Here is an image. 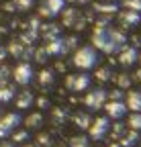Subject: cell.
<instances>
[{
  "label": "cell",
  "mask_w": 141,
  "mask_h": 147,
  "mask_svg": "<svg viewBox=\"0 0 141 147\" xmlns=\"http://www.w3.org/2000/svg\"><path fill=\"white\" fill-rule=\"evenodd\" d=\"M23 123V117L19 113H6L0 117V139H6L10 137L16 129H19V125Z\"/></svg>",
  "instance_id": "9c48e42d"
},
{
  "label": "cell",
  "mask_w": 141,
  "mask_h": 147,
  "mask_svg": "<svg viewBox=\"0 0 141 147\" xmlns=\"http://www.w3.org/2000/svg\"><path fill=\"white\" fill-rule=\"evenodd\" d=\"M111 131V119L109 117H96L92 123H90V129H88V137L92 141H100L109 135Z\"/></svg>",
  "instance_id": "30bf717a"
},
{
  "label": "cell",
  "mask_w": 141,
  "mask_h": 147,
  "mask_svg": "<svg viewBox=\"0 0 141 147\" xmlns=\"http://www.w3.org/2000/svg\"><path fill=\"white\" fill-rule=\"evenodd\" d=\"M137 61H139V63H141V53H139V59H137Z\"/></svg>",
  "instance_id": "ee69618b"
},
{
  "label": "cell",
  "mask_w": 141,
  "mask_h": 147,
  "mask_svg": "<svg viewBox=\"0 0 141 147\" xmlns=\"http://www.w3.org/2000/svg\"><path fill=\"white\" fill-rule=\"evenodd\" d=\"M125 104L131 113H141V90H131L125 96Z\"/></svg>",
  "instance_id": "d6986e66"
},
{
  "label": "cell",
  "mask_w": 141,
  "mask_h": 147,
  "mask_svg": "<svg viewBox=\"0 0 141 147\" xmlns=\"http://www.w3.org/2000/svg\"><path fill=\"white\" fill-rule=\"evenodd\" d=\"M69 147H90V137H88V135H74V137H69Z\"/></svg>",
  "instance_id": "484cf974"
},
{
  "label": "cell",
  "mask_w": 141,
  "mask_h": 147,
  "mask_svg": "<svg viewBox=\"0 0 141 147\" xmlns=\"http://www.w3.org/2000/svg\"><path fill=\"white\" fill-rule=\"evenodd\" d=\"M65 2H74V4H86V2H90V0H65Z\"/></svg>",
  "instance_id": "ab89813d"
},
{
  "label": "cell",
  "mask_w": 141,
  "mask_h": 147,
  "mask_svg": "<svg viewBox=\"0 0 141 147\" xmlns=\"http://www.w3.org/2000/svg\"><path fill=\"white\" fill-rule=\"evenodd\" d=\"M65 88L69 92H84V90H90V84H92V76H88L86 71H80V74H67L65 80H63Z\"/></svg>",
  "instance_id": "8992f818"
},
{
  "label": "cell",
  "mask_w": 141,
  "mask_h": 147,
  "mask_svg": "<svg viewBox=\"0 0 141 147\" xmlns=\"http://www.w3.org/2000/svg\"><path fill=\"white\" fill-rule=\"evenodd\" d=\"M12 78H14V84H19L23 88H27L33 78H35V71H33V65L29 61H19L12 69Z\"/></svg>",
  "instance_id": "ba28073f"
},
{
  "label": "cell",
  "mask_w": 141,
  "mask_h": 147,
  "mask_svg": "<svg viewBox=\"0 0 141 147\" xmlns=\"http://www.w3.org/2000/svg\"><path fill=\"white\" fill-rule=\"evenodd\" d=\"M21 147H37V145H35V143H23Z\"/></svg>",
  "instance_id": "b9f144b4"
},
{
  "label": "cell",
  "mask_w": 141,
  "mask_h": 147,
  "mask_svg": "<svg viewBox=\"0 0 141 147\" xmlns=\"http://www.w3.org/2000/svg\"><path fill=\"white\" fill-rule=\"evenodd\" d=\"M63 8H65V0H43L37 8V16L39 18H53V16L61 14Z\"/></svg>",
  "instance_id": "8fae6325"
},
{
  "label": "cell",
  "mask_w": 141,
  "mask_h": 147,
  "mask_svg": "<svg viewBox=\"0 0 141 147\" xmlns=\"http://www.w3.org/2000/svg\"><path fill=\"white\" fill-rule=\"evenodd\" d=\"M137 59H139V51H137V47H133V45H125V47L117 53V61H119L123 67H131Z\"/></svg>",
  "instance_id": "5bb4252c"
},
{
  "label": "cell",
  "mask_w": 141,
  "mask_h": 147,
  "mask_svg": "<svg viewBox=\"0 0 141 147\" xmlns=\"http://www.w3.org/2000/svg\"><path fill=\"white\" fill-rule=\"evenodd\" d=\"M72 121H74V125L80 129V131H88V129H90V123H92V117L88 113H76L72 117Z\"/></svg>",
  "instance_id": "7402d4cb"
},
{
  "label": "cell",
  "mask_w": 141,
  "mask_h": 147,
  "mask_svg": "<svg viewBox=\"0 0 141 147\" xmlns=\"http://www.w3.org/2000/svg\"><path fill=\"white\" fill-rule=\"evenodd\" d=\"M35 102H37L39 108H49V100L45 96H39V98H35Z\"/></svg>",
  "instance_id": "8d00e7d4"
},
{
  "label": "cell",
  "mask_w": 141,
  "mask_h": 147,
  "mask_svg": "<svg viewBox=\"0 0 141 147\" xmlns=\"http://www.w3.org/2000/svg\"><path fill=\"white\" fill-rule=\"evenodd\" d=\"M107 96H109V100H125L127 94H123V90H121V88H115V90L107 92Z\"/></svg>",
  "instance_id": "836d02e7"
},
{
  "label": "cell",
  "mask_w": 141,
  "mask_h": 147,
  "mask_svg": "<svg viewBox=\"0 0 141 147\" xmlns=\"http://www.w3.org/2000/svg\"><path fill=\"white\" fill-rule=\"evenodd\" d=\"M90 147H92V145H90Z\"/></svg>",
  "instance_id": "bcb514c9"
},
{
  "label": "cell",
  "mask_w": 141,
  "mask_h": 147,
  "mask_svg": "<svg viewBox=\"0 0 141 147\" xmlns=\"http://www.w3.org/2000/svg\"><path fill=\"white\" fill-rule=\"evenodd\" d=\"M107 100H109V96H107V90L104 88H100V86L98 88H90L88 94L84 96V106L88 110H100V108H104Z\"/></svg>",
  "instance_id": "52a82bcc"
},
{
  "label": "cell",
  "mask_w": 141,
  "mask_h": 147,
  "mask_svg": "<svg viewBox=\"0 0 141 147\" xmlns=\"http://www.w3.org/2000/svg\"><path fill=\"white\" fill-rule=\"evenodd\" d=\"M65 121V113L61 108H53V123L55 125H59V123H63Z\"/></svg>",
  "instance_id": "d590c367"
},
{
  "label": "cell",
  "mask_w": 141,
  "mask_h": 147,
  "mask_svg": "<svg viewBox=\"0 0 141 147\" xmlns=\"http://www.w3.org/2000/svg\"><path fill=\"white\" fill-rule=\"evenodd\" d=\"M104 2H117V0H104Z\"/></svg>",
  "instance_id": "7bdbcfd3"
},
{
  "label": "cell",
  "mask_w": 141,
  "mask_h": 147,
  "mask_svg": "<svg viewBox=\"0 0 141 147\" xmlns=\"http://www.w3.org/2000/svg\"><path fill=\"white\" fill-rule=\"evenodd\" d=\"M104 117H109V119H113V121H121L123 117L127 115V104H125V100H107V104H104Z\"/></svg>",
  "instance_id": "4fadbf2b"
},
{
  "label": "cell",
  "mask_w": 141,
  "mask_h": 147,
  "mask_svg": "<svg viewBox=\"0 0 141 147\" xmlns=\"http://www.w3.org/2000/svg\"><path fill=\"white\" fill-rule=\"evenodd\" d=\"M86 16L82 10L74 8V6H69V8H63L61 10V25L65 29H74V31H84L86 27Z\"/></svg>",
  "instance_id": "277c9868"
},
{
  "label": "cell",
  "mask_w": 141,
  "mask_h": 147,
  "mask_svg": "<svg viewBox=\"0 0 141 147\" xmlns=\"http://www.w3.org/2000/svg\"><path fill=\"white\" fill-rule=\"evenodd\" d=\"M37 143L41 145V147H49L51 145V137L47 135V133H39V137H37ZM37 145V147H39Z\"/></svg>",
  "instance_id": "e575fe53"
},
{
  "label": "cell",
  "mask_w": 141,
  "mask_h": 147,
  "mask_svg": "<svg viewBox=\"0 0 141 147\" xmlns=\"http://www.w3.org/2000/svg\"><path fill=\"white\" fill-rule=\"evenodd\" d=\"M12 6H14V10H31L33 6H35V0H12Z\"/></svg>",
  "instance_id": "4dcf8cb0"
},
{
  "label": "cell",
  "mask_w": 141,
  "mask_h": 147,
  "mask_svg": "<svg viewBox=\"0 0 141 147\" xmlns=\"http://www.w3.org/2000/svg\"><path fill=\"white\" fill-rule=\"evenodd\" d=\"M39 35L47 41H53L57 37H61V27L57 23H41V29H39Z\"/></svg>",
  "instance_id": "2e32d148"
},
{
  "label": "cell",
  "mask_w": 141,
  "mask_h": 147,
  "mask_svg": "<svg viewBox=\"0 0 141 147\" xmlns=\"http://www.w3.org/2000/svg\"><path fill=\"white\" fill-rule=\"evenodd\" d=\"M111 18L113 16H98L90 35L92 47L107 55H115L127 45V33L119 27H111Z\"/></svg>",
  "instance_id": "6da1fadb"
},
{
  "label": "cell",
  "mask_w": 141,
  "mask_h": 147,
  "mask_svg": "<svg viewBox=\"0 0 141 147\" xmlns=\"http://www.w3.org/2000/svg\"><path fill=\"white\" fill-rule=\"evenodd\" d=\"M16 96V86L14 84H4V86H0V104H4V102H10L14 100Z\"/></svg>",
  "instance_id": "603a6c76"
},
{
  "label": "cell",
  "mask_w": 141,
  "mask_h": 147,
  "mask_svg": "<svg viewBox=\"0 0 141 147\" xmlns=\"http://www.w3.org/2000/svg\"><path fill=\"white\" fill-rule=\"evenodd\" d=\"M0 147H14V143H12V141H2V143H0Z\"/></svg>",
  "instance_id": "60d3db41"
},
{
  "label": "cell",
  "mask_w": 141,
  "mask_h": 147,
  "mask_svg": "<svg viewBox=\"0 0 141 147\" xmlns=\"http://www.w3.org/2000/svg\"><path fill=\"white\" fill-rule=\"evenodd\" d=\"M131 78H133V80H135V82H137V84H139V86H141V67H139V69H135V71H133V76H131Z\"/></svg>",
  "instance_id": "f35d334b"
},
{
  "label": "cell",
  "mask_w": 141,
  "mask_h": 147,
  "mask_svg": "<svg viewBox=\"0 0 141 147\" xmlns=\"http://www.w3.org/2000/svg\"><path fill=\"white\" fill-rule=\"evenodd\" d=\"M117 25L121 31H129L137 25H141V12H133V10H119L117 12Z\"/></svg>",
  "instance_id": "7c38bea8"
},
{
  "label": "cell",
  "mask_w": 141,
  "mask_h": 147,
  "mask_svg": "<svg viewBox=\"0 0 141 147\" xmlns=\"http://www.w3.org/2000/svg\"><path fill=\"white\" fill-rule=\"evenodd\" d=\"M127 131V127L123 125V123H117V125H113V129H111V139H115V141H119L121 137H123V133Z\"/></svg>",
  "instance_id": "1f68e13d"
},
{
  "label": "cell",
  "mask_w": 141,
  "mask_h": 147,
  "mask_svg": "<svg viewBox=\"0 0 141 147\" xmlns=\"http://www.w3.org/2000/svg\"><path fill=\"white\" fill-rule=\"evenodd\" d=\"M78 37L76 35H67V37H57V39H53V41H47L43 47H45V51H47V55L51 57H61V55H67V53H74L76 49H78Z\"/></svg>",
  "instance_id": "3957f363"
},
{
  "label": "cell",
  "mask_w": 141,
  "mask_h": 147,
  "mask_svg": "<svg viewBox=\"0 0 141 147\" xmlns=\"http://www.w3.org/2000/svg\"><path fill=\"white\" fill-rule=\"evenodd\" d=\"M37 84L41 86V88H51L55 84V71L53 69H49V67H45V69H41L39 74H37Z\"/></svg>",
  "instance_id": "ffe728a7"
},
{
  "label": "cell",
  "mask_w": 141,
  "mask_h": 147,
  "mask_svg": "<svg viewBox=\"0 0 141 147\" xmlns=\"http://www.w3.org/2000/svg\"><path fill=\"white\" fill-rule=\"evenodd\" d=\"M23 123H25V127H27V129L39 131V129L43 127V123H45V117H43L41 110H33V113H29V115L23 119Z\"/></svg>",
  "instance_id": "e0dca14e"
},
{
  "label": "cell",
  "mask_w": 141,
  "mask_h": 147,
  "mask_svg": "<svg viewBox=\"0 0 141 147\" xmlns=\"http://www.w3.org/2000/svg\"><path fill=\"white\" fill-rule=\"evenodd\" d=\"M98 61H100V55H98V51H96L92 45H82V47H78V49L74 51V55H72V65H74L76 69H80V71H90V69H94V67L98 65Z\"/></svg>",
  "instance_id": "7a4b0ae2"
},
{
  "label": "cell",
  "mask_w": 141,
  "mask_h": 147,
  "mask_svg": "<svg viewBox=\"0 0 141 147\" xmlns=\"http://www.w3.org/2000/svg\"><path fill=\"white\" fill-rule=\"evenodd\" d=\"M94 12L100 14V16H115L119 12V6L117 2H94Z\"/></svg>",
  "instance_id": "ac0fdd59"
},
{
  "label": "cell",
  "mask_w": 141,
  "mask_h": 147,
  "mask_svg": "<svg viewBox=\"0 0 141 147\" xmlns=\"http://www.w3.org/2000/svg\"><path fill=\"white\" fill-rule=\"evenodd\" d=\"M127 125H129V129L141 133V113H131L127 117Z\"/></svg>",
  "instance_id": "4316f807"
},
{
  "label": "cell",
  "mask_w": 141,
  "mask_h": 147,
  "mask_svg": "<svg viewBox=\"0 0 141 147\" xmlns=\"http://www.w3.org/2000/svg\"><path fill=\"white\" fill-rule=\"evenodd\" d=\"M123 8L133 10V12H141V0H123Z\"/></svg>",
  "instance_id": "d6a6232c"
},
{
  "label": "cell",
  "mask_w": 141,
  "mask_h": 147,
  "mask_svg": "<svg viewBox=\"0 0 141 147\" xmlns=\"http://www.w3.org/2000/svg\"><path fill=\"white\" fill-rule=\"evenodd\" d=\"M115 84H117V88H121V90H127V88H131V76L127 71H121V74H115Z\"/></svg>",
  "instance_id": "d4e9b609"
},
{
  "label": "cell",
  "mask_w": 141,
  "mask_h": 147,
  "mask_svg": "<svg viewBox=\"0 0 141 147\" xmlns=\"http://www.w3.org/2000/svg\"><path fill=\"white\" fill-rule=\"evenodd\" d=\"M49 59V55L45 51V47H35V53H33V61L35 63H39V65H45Z\"/></svg>",
  "instance_id": "83f0119b"
},
{
  "label": "cell",
  "mask_w": 141,
  "mask_h": 147,
  "mask_svg": "<svg viewBox=\"0 0 141 147\" xmlns=\"http://www.w3.org/2000/svg\"><path fill=\"white\" fill-rule=\"evenodd\" d=\"M6 51H8V55H12V57L19 59V61H29V59H33L35 45H27V43H23L19 37H16V39H12L6 45Z\"/></svg>",
  "instance_id": "5b68a950"
},
{
  "label": "cell",
  "mask_w": 141,
  "mask_h": 147,
  "mask_svg": "<svg viewBox=\"0 0 141 147\" xmlns=\"http://www.w3.org/2000/svg\"><path fill=\"white\" fill-rule=\"evenodd\" d=\"M55 147H61V145H55Z\"/></svg>",
  "instance_id": "f6af8a7d"
},
{
  "label": "cell",
  "mask_w": 141,
  "mask_h": 147,
  "mask_svg": "<svg viewBox=\"0 0 141 147\" xmlns=\"http://www.w3.org/2000/svg\"><path fill=\"white\" fill-rule=\"evenodd\" d=\"M137 141H139V133L127 127V131L123 133V137H121V139H119L117 143H119L121 147H133V145H135Z\"/></svg>",
  "instance_id": "44dd1931"
},
{
  "label": "cell",
  "mask_w": 141,
  "mask_h": 147,
  "mask_svg": "<svg viewBox=\"0 0 141 147\" xmlns=\"http://www.w3.org/2000/svg\"><path fill=\"white\" fill-rule=\"evenodd\" d=\"M115 78V71L107 65V67H96V71H94V80L96 82H100V84H107V82H111Z\"/></svg>",
  "instance_id": "cb8c5ba5"
},
{
  "label": "cell",
  "mask_w": 141,
  "mask_h": 147,
  "mask_svg": "<svg viewBox=\"0 0 141 147\" xmlns=\"http://www.w3.org/2000/svg\"><path fill=\"white\" fill-rule=\"evenodd\" d=\"M27 139H29V129H16V131L10 135L12 143H27Z\"/></svg>",
  "instance_id": "f1b7e54d"
},
{
  "label": "cell",
  "mask_w": 141,
  "mask_h": 147,
  "mask_svg": "<svg viewBox=\"0 0 141 147\" xmlns=\"http://www.w3.org/2000/svg\"><path fill=\"white\" fill-rule=\"evenodd\" d=\"M10 76H12V69H10V65H6V63H0V86L8 84Z\"/></svg>",
  "instance_id": "f546056e"
},
{
  "label": "cell",
  "mask_w": 141,
  "mask_h": 147,
  "mask_svg": "<svg viewBox=\"0 0 141 147\" xmlns=\"http://www.w3.org/2000/svg\"><path fill=\"white\" fill-rule=\"evenodd\" d=\"M14 104L16 108H21V110H27L35 104V94L29 90V88H23L21 92H16V96H14Z\"/></svg>",
  "instance_id": "9a60e30c"
},
{
  "label": "cell",
  "mask_w": 141,
  "mask_h": 147,
  "mask_svg": "<svg viewBox=\"0 0 141 147\" xmlns=\"http://www.w3.org/2000/svg\"><path fill=\"white\" fill-rule=\"evenodd\" d=\"M8 57V51H6V45H0V63H4V59Z\"/></svg>",
  "instance_id": "74e56055"
}]
</instances>
